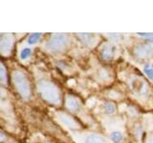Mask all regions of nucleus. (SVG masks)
I'll list each match as a JSON object with an SVG mask.
<instances>
[{
  "instance_id": "1",
  "label": "nucleus",
  "mask_w": 153,
  "mask_h": 143,
  "mask_svg": "<svg viewBox=\"0 0 153 143\" xmlns=\"http://www.w3.org/2000/svg\"><path fill=\"white\" fill-rule=\"evenodd\" d=\"M37 91L45 101L52 104H59L60 101L59 91L56 85L49 81H40L37 84Z\"/></svg>"
},
{
  "instance_id": "2",
  "label": "nucleus",
  "mask_w": 153,
  "mask_h": 143,
  "mask_svg": "<svg viewBox=\"0 0 153 143\" xmlns=\"http://www.w3.org/2000/svg\"><path fill=\"white\" fill-rule=\"evenodd\" d=\"M13 81L17 92L24 99H28L31 95V88L29 81L22 72L16 71L13 74Z\"/></svg>"
},
{
  "instance_id": "3",
  "label": "nucleus",
  "mask_w": 153,
  "mask_h": 143,
  "mask_svg": "<svg viewBox=\"0 0 153 143\" xmlns=\"http://www.w3.org/2000/svg\"><path fill=\"white\" fill-rule=\"evenodd\" d=\"M68 44V39L65 35L57 33V35H53L50 40L47 43V49L51 52H61L67 47Z\"/></svg>"
},
{
  "instance_id": "4",
  "label": "nucleus",
  "mask_w": 153,
  "mask_h": 143,
  "mask_svg": "<svg viewBox=\"0 0 153 143\" xmlns=\"http://www.w3.org/2000/svg\"><path fill=\"white\" fill-rule=\"evenodd\" d=\"M13 45V37L11 35H1L0 39V49H1L2 54L7 55L11 51V48Z\"/></svg>"
},
{
  "instance_id": "5",
  "label": "nucleus",
  "mask_w": 153,
  "mask_h": 143,
  "mask_svg": "<svg viewBox=\"0 0 153 143\" xmlns=\"http://www.w3.org/2000/svg\"><path fill=\"white\" fill-rule=\"evenodd\" d=\"M57 119H59L61 124H63L64 126L68 127L70 129L79 128L78 123H76L73 118H72L71 116H69L68 114H63V113L57 114Z\"/></svg>"
},
{
  "instance_id": "6",
  "label": "nucleus",
  "mask_w": 153,
  "mask_h": 143,
  "mask_svg": "<svg viewBox=\"0 0 153 143\" xmlns=\"http://www.w3.org/2000/svg\"><path fill=\"white\" fill-rule=\"evenodd\" d=\"M153 54V49L147 45H140L137 46L135 49V55L140 58H147L151 56Z\"/></svg>"
},
{
  "instance_id": "7",
  "label": "nucleus",
  "mask_w": 153,
  "mask_h": 143,
  "mask_svg": "<svg viewBox=\"0 0 153 143\" xmlns=\"http://www.w3.org/2000/svg\"><path fill=\"white\" fill-rule=\"evenodd\" d=\"M115 54V47L112 45H105L100 52L102 57L104 60H110L113 58Z\"/></svg>"
},
{
  "instance_id": "8",
  "label": "nucleus",
  "mask_w": 153,
  "mask_h": 143,
  "mask_svg": "<svg viewBox=\"0 0 153 143\" xmlns=\"http://www.w3.org/2000/svg\"><path fill=\"white\" fill-rule=\"evenodd\" d=\"M66 106L70 111L72 112H76L79 110L80 104L79 102V100L73 97H68L66 99Z\"/></svg>"
},
{
  "instance_id": "9",
  "label": "nucleus",
  "mask_w": 153,
  "mask_h": 143,
  "mask_svg": "<svg viewBox=\"0 0 153 143\" xmlns=\"http://www.w3.org/2000/svg\"><path fill=\"white\" fill-rule=\"evenodd\" d=\"M86 143H105V140L100 136L90 135L86 139Z\"/></svg>"
},
{
  "instance_id": "10",
  "label": "nucleus",
  "mask_w": 153,
  "mask_h": 143,
  "mask_svg": "<svg viewBox=\"0 0 153 143\" xmlns=\"http://www.w3.org/2000/svg\"><path fill=\"white\" fill-rule=\"evenodd\" d=\"M41 37V33H33V35H30V37L28 38V43L29 44H35L36 42H37L38 40L40 39Z\"/></svg>"
},
{
  "instance_id": "11",
  "label": "nucleus",
  "mask_w": 153,
  "mask_h": 143,
  "mask_svg": "<svg viewBox=\"0 0 153 143\" xmlns=\"http://www.w3.org/2000/svg\"><path fill=\"white\" fill-rule=\"evenodd\" d=\"M110 138H111V140L114 142H119L122 140L123 135L120 132H113L111 133V135H110Z\"/></svg>"
},
{
  "instance_id": "12",
  "label": "nucleus",
  "mask_w": 153,
  "mask_h": 143,
  "mask_svg": "<svg viewBox=\"0 0 153 143\" xmlns=\"http://www.w3.org/2000/svg\"><path fill=\"white\" fill-rule=\"evenodd\" d=\"M104 112L108 114H111L115 112V107L112 103H105L104 104V107H103Z\"/></svg>"
},
{
  "instance_id": "13",
  "label": "nucleus",
  "mask_w": 153,
  "mask_h": 143,
  "mask_svg": "<svg viewBox=\"0 0 153 143\" xmlns=\"http://www.w3.org/2000/svg\"><path fill=\"white\" fill-rule=\"evenodd\" d=\"M79 37L83 41V43H88L92 39V35L90 33H79Z\"/></svg>"
},
{
  "instance_id": "14",
  "label": "nucleus",
  "mask_w": 153,
  "mask_h": 143,
  "mask_svg": "<svg viewBox=\"0 0 153 143\" xmlns=\"http://www.w3.org/2000/svg\"><path fill=\"white\" fill-rule=\"evenodd\" d=\"M31 54H32L31 49H29V48H25V49L22 50L21 52H20L21 59H26V58H28V57L31 55Z\"/></svg>"
},
{
  "instance_id": "15",
  "label": "nucleus",
  "mask_w": 153,
  "mask_h": 143,
  "mask_svg": "<svg viewBox=\"0 0 153 143\" xmlns=\"http://www.w3.org/2000/svg\"><path fill=\"white\" fill-rule=\"evenodd\" d=\"M0 76H1L2 83H6V73H5V68H4L3 65H1V70H0Z\"/></svg>"
},
{
  "instance_id": "16",
  "label": "nucleus",
  "mask_w": 153,
  "mask_h": 143,
  "mask_svg": "<svg viewBox=\"0 0 153 143\" xmlns=\"http://www.w3.org/2000/svg\"><path fill=\"white\" fill-rule=\"evenodd\" d=\"M145 72L148 77L150 79H153V68L150 69V68H148V67H146V68H145Z\"/></svg>"
},
{
  "instance_id": "17",
  "label": "nucleus",
  "mask_w": 153,
  "mask_h": 143,
  "mask_svg": "<svg viewBox=\"0 0 153 143\" xmlns=\"http://www.w3.org/2000/svg\"><path fill=\"white\" fill-rule=\"evenodd\" d=\"M146 143H153V135L150 136V137L147 139V142H146Z\"/></svg>"
},
{
  "instance_id": "18",
  "label": "nucleus",
  "mask_w": 153,
  "mask_h": 143,
  "mask_svg": "<svg viewBox=\"0 0 153 143\" xmlns=\"http://www.w3.org/2000/svg\"><path fill=\"white\" fill-rule=\"evenodd\" d=\"M152 67H153V64H152Z\"/></svg>"
}]
</instances>
